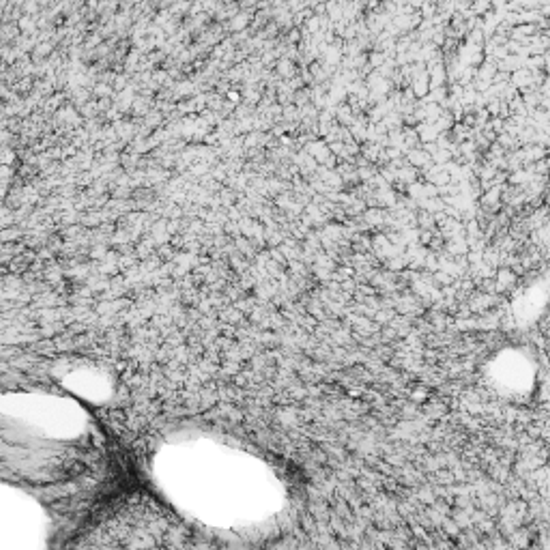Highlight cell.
I'll return each instance as SVG.
<instances>
[{
  "mask_svg": "<svg viewBox=\"0 0 550 550\" xmlns=\"http://www.w3.org/2000/svg\"><path fill=\"white\" fill-rule=\"evenodd\" d=\"M26 11L28 13H34V11H37V2H26Z\"/></svg>",
  "mask_w": 550,
  "mask_h": 550,
  "instance_id": "7a4b0ae2",
  "label": "cell"
},
{
  "mask_svg": "<svg viewBox=\"0 0 550 550\" xmlns=\"http://www.w3.org/2000/svg\"><path fill=\"white\" fill-rule=\"evenodd\" d=\"M234 17H237V19H234L232 26H234V28H243V26L247 24V17H249V15H247V13H239V15H234Z\"/></svg>",
  "mask_w": 550,
  "mask_h": 550,
  "instance_id": "6da1fadb",
  "label": "cell"
}]
</instances>
